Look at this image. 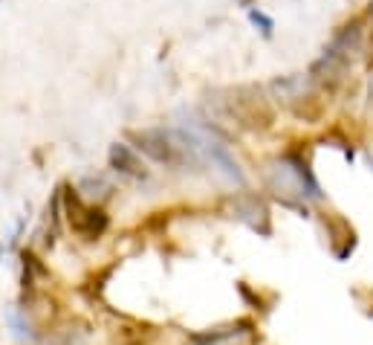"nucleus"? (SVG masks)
Wrapping results in <instances>:
<instances>
[{
  "label": "nucleus",
  "mask_w": 373,
  "mask_h": 345,
  "mask_svg": "<svg viewBox=\"0 0 373 345\" xmlns=\"http://www.w3.org/2000/svg\"><path fill=\"white\" fill-rule=\"evenodd\" d=\"M183 134L191 140V145H194L200 163L212 165V169L217 171V177L226 186H234V189H243L246 186V174L240 169V163L234 160L229 145L220 140V136L209 125H205V122H188V125L183 128Z\"/></svg>",
  "instance_id": "f257e3e1"
},
{
  "label": "nucleus",
  "mask_w": 373,
  "mask_h": 345,
  "mask_svg": "<svg viewBox=\"0 0 373 345\" xmlns=\"http://www.w3.org/2000/svg\"><path fill=\"white\" fill-rule=\"evenodd\" d=\"M267 183L278 198L286 203L293 200H319L321 189L313 180V174L307 169V163H301L295 154H284L278 160L269 163L267 169Z\"/></svg>",
  "instance_id": "f03ea898"
},
{
  "label": "nucleus",
  "mask_w": 373,
  "mask_h": 345,
  "mask_svg": "<svg viewBox=\"0 0 373 345\" xmlns=\"http://www.w3.org/2000/svg\"><path fill=\"white\" fill-rule=\"evenodd\" d=\"M64 209H67V220H70V229L76 232L78 238L95 241V238L104 236L107 215L102 209H95V206H84L73 189L64 191Z\"/></svg>",
  "instance_id": "7ed1b4c3"
},
{
  "label": "nucleus",
  "mask_w": 373,
  "mask_h": 345,
  "mask_svg": "<svg viewBox=\"0 0 373 345\" xmlns=\"http://www.w3.org/2000/svg\"><path fill=\"white\" fill-rule=\"evenodd\" d=\"M229 206H231V218L243 220V224H249L255 232H260V236H269V209L260 198L238 195V198L229 200Z\"/></svg>",
  "instance_id": "20e7f679"
},
{
  "label": "nucleus",
  "mask_w": 373,
  "mask_h": 345,
  "mask_svg": "<svg viewBox=\"0 0 373 345\" xmlns=\"http://www.w3.org/2000/svg\"><path fill=\"white\" fill-rule=\"evenodd\" d=\"M113 345H150L157 339V328L148 325V322H136V320H128L113 328L110 334Z\"/></svg>",
  "instance_id": "39448f33"
},
{
  "label": "nucleus",
  "mask_w": 373,
  "mask_h": 345,
  "mask_svg": "<svg viewBox=\"0 0 373 345\" xmlns=\"http://www.w3.org/2000/svg\"><path fill=\"white\" fill-rule=\"evenodd\" d=\"M110 165H113L116 171L128 174V177H148L142 160L136 157L124 143H113V145H110Z\"/></svg>",
  "instance_id": "423d86ee"
},
{
  "label": "nucleus",
  "mask_w": 373,
  "mask_h": 345,
  "mask_svg": "<svg viewBox=\"0 0 373 345\" xmlns=\"http://www.w3.org/2000/svg\"><path fill=\"white\" fill-rule=\"evenodd\" d=\"M249 21H252L255 26H260V32H264L267 38H272V30H275V21L269 15H264L260 9H249Z\"/></svg>",
  "instance_id": "0eeeda50"
},
{
  "label": "nucleus",
  "mask_w": 373,
  "mask_h": 345,
  "mask_svg": "<svg viewBox=\"0 0 373 345\" xmlns=\"http://www.w3.org/2000/svg\"><path fill=\"white\" fill-rule=\"evenodd\" d=\"M368 96H370V105H373V76H370V81H368Z\"/></svg>",
  "instance_id": "6e6552de"
}]
</instances>
